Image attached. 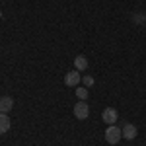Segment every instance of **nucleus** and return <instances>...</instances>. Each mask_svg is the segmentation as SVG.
Wrapping results in <instances>:
<instances>
[{
	"mask_svg": "<svg viewBox=\"0 0 146 146\" xmlns=\"http://www.w3.org/2000/svg\"><path fill=\"white\" fill-rule=\"evenodd\" d=\"M121 138H123V131H121L117 125H109L107 131H105V140H107L109 144H117Z\"/></svg>",
	"mask_w": 146,
	"mask_h": 146,
	"instance_id": "1",
	"label": "nucleus"
},
{
	"mask_svg": "<svg viewBox=\"0 0 146 146\" xmlns=\"http://www.w3.org/2000/svg\"><path fill=\"white\" fill-rule=\"evenodd\" d=\"M74 117L80 119V121H86L88 117H90V107L86 105V101L80 100L76 105H74Z\"/></svg>",
	"mask_w": 146,
	"mask_h": 146,
	"instance_id": "2",
	"label": "nucleus"
},
{
	"mask_svg": "<svg viewBox=\"0 0 146 146\" xmlns=\"http://www.w3.org/2000/svg\"><path fill=\"white\" fill-rule=\"evenodd\" d=\"M101 119H103L107 125H115L117 119H119V113L115 111L113 107H107V109H103V113H101Z\"/></svg>",
	"mask_w": 146,
	"mask_h": 146,
	"instance_id": "3",
	"label": "nucleus"
},
{
	"mask_svg": "<svg viewBox=\"0 0 146 146\" xmlns=\"http://www.w3.org/2000/svg\"><path fill=\"white\" fill-rule=\"evenodd\" d=\"M80 80H82V76H80L78 70H70L66 76H64V84L66 86H78Z\"/></svg>",
	"mask_w": 146,
	"mask_h": 146,
	"instance_id": "4",
	"label": "nucleus"
},
{
	"mask_svg": "<svg viewBox=\"0 0 146 146\" xmlns=\"http://www.w3.org/2000/svg\"><path fill=\"white\" fill-rule=\"evenodd\" d=\"M121 131H123V138H127V140H135L136 135H138V129H136L135 125H131V123H127Z\"/></svg>",
	"mask_w": 146,
	"mask_h": 146,
	"instance_id": "5",
	"label": "nucleus"
},
{
	"mask_svg": "<svg viewBox=\"0 0 146 146\" xmlns=\"http://www.w3.org/2000/svg\"><path fill=\"white\" fill-rule=\"evenodd\" d=\"M12 107H14V100H12L10 96H4V98H0V113H6L10 111Z\"/></svg>",
	"mask_w": 146,
	"mask_h": 146,
	"instance_id": "6",
	"label": "nucleus"
},
{
	"mask_svg": "<svg viewBox=\"0 0 146 146\" xmlns=\"http://www.w3.org/2000/svg\"><path fill=\"white\" fill-rule=\"evenodd\" d=\"M10 117L6 115V113H0V135H4V133H8L10 131Z\"/></svg>",
	"mask_w": 146,
	"mask_h": 146,
	"instance_id": "7",
	"label": "nucleus"
},
{
	"mask_svg": "<svg viewBox=\"0 0 146 146\" xmlns=\"http://www.w3.org/2000/svg\"><path fill=\"white\" fill-rule=\"evenodd\" d=\"M74 66H76V70H86V68H88V58H86V56L84 55H78L76 56V58H74Z\"/></svg>",
	"mask_w": 146,
	"mask_h": 146,
	"instance_id": "8",
	"label": "nucleus"
},
{
	"mask_svg": "<svg viewBox=\"0 0 146 146\" xmlns=\"http://www.w3.org/2000/svg\"><path fill=\"white\" fill-rule=\"evenodd\" d=\"M76 94H78L80 100L86 101V98H88V90H86V88H78V90H76Z\"/></svg>",
	"mask_w": 146,
	"mask_h": 146,
	"instance_id": "9",
	"label": "nucleus"
},
{
	"mask_svg": "<svg viewBox=\"0 0 146 146\" xmlns=\"http://www.w3.org/2000/svg\"><path fill=\"white\" fill-rule=\"evenodd\" d=\"M84 86H86V88L94 86V78H92V76H84Z\"/></svg>",
	"mask_w": 146,
	"mask_h": 146,
	"instance_id": "10",
	"label": "nucleus"
},
{
	"mask_svg": "<svg viewBox=\"0 0 146 146\" xmlns=\"http://www.w3.org/2000/svg\"><path fill=\"white\" fill-rule=\"evenodd\" d=\"M144 27H146V22H144Z\"/></svg>",
	"mask_w": 146,
	"mask_h": 146,
	"instance_id": "11",
	"label": "nucleus"
}]
</instances>
